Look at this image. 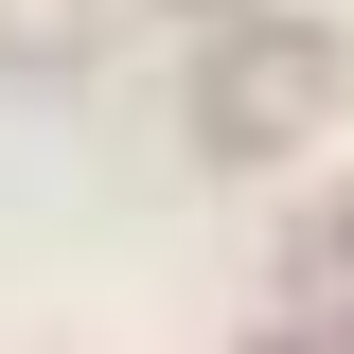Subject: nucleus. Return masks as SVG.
I'll return each mask as SVG.
<instances>
[{"mask_svg": "<svg viewBox=\"0 0 354 354\" xmlns=\"http://www.w3.org/2000/svg\"><path fill=\"white\" fill-rule=\"evenodd\" d=\"M319 106H337V36H283V18H248V36L195 71V124H213V160H266V142H301Z\"/></svg>", "mask_w": 354, "mask_h": 354, "instance_id": "1", "label": "nucleus"}, {"mask_svg": "<svg viewBox=\"0 0 354 354\" xmlns=\"http://www.w3.org/2000/svg\"><path fill=\"white\" fill-rule=\"evenodd\" d=\"M88 18L106 0H0V53H88Z\"/></svg>", "mask_w": 354, "mask_h": 354, "instance_id": "2", "label": "nucleus"}]
</instances>
